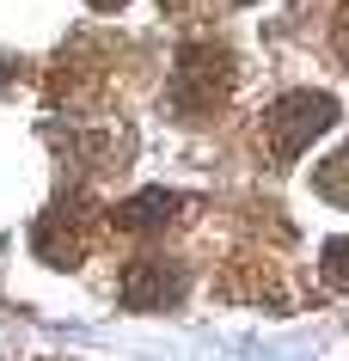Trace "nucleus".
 Segmentation results:
<instances>
[{
	"label": "nucleus",
	"mask_w": 349,
	"mask_h": 361,
	"mask_svg": "<svg viewBox=\"0 0 349 361\" xmlns=\"http://www.w3.org/2000/svg\"><path fill=\"white\" fill-rule=\"evenodd\" d=\"M331 123H337V104H331L325 92H294V98H282V104L264 111V135H270V153L282 166H288L319 129H331Z\"/></svg>",
	"instance_id": "f257e3e1"
},
{
	"label": "nucleus",
	"mask_w": 349,
	"mask_h": 361,
	"mask_svg": "<svg viewBox=\"0 0 349 361\" xmlns=\"http://www.w3.org/2000/svg\"><path fill=\"white\" fill-rule=\"evenodd\" d=\"M227 98V56L221 49H184L172 74V104L184 116H202Z\"/></svg>",
	"instance_id": "f03ea898"
},
{
	"label": "nucleus",
	"mask_w": 349,
	"mask_h": 361,
	"mask_svg": "<svg viewBox=\"0 0 349 361\" xmlns=\"http://www.w3.org/2000/svg\"><path fill=\"white\" fill-rule=\"evenodd\" d=\"M312 184H319V190H325L331 202H337V209H349V147L337 153V159H325V166L312 171Z\"/></svg>",
	"instance_id": "7ed1b4c3"
},
{
	"label": "nucleus",
	"mask_w": 349,
	"mask_h": 361,
	"mask_svg": "<svg viewBox=\"0 0 349 361\" xmlns=\"http://www.w3.org/2000/svg\"><path fill=\"white\" fill-rule=\"evenodd\" d=\"M233 6H252V0H233Z\"/></svg>",
	"instance_id": "20e7f679"
}]
</instances>
